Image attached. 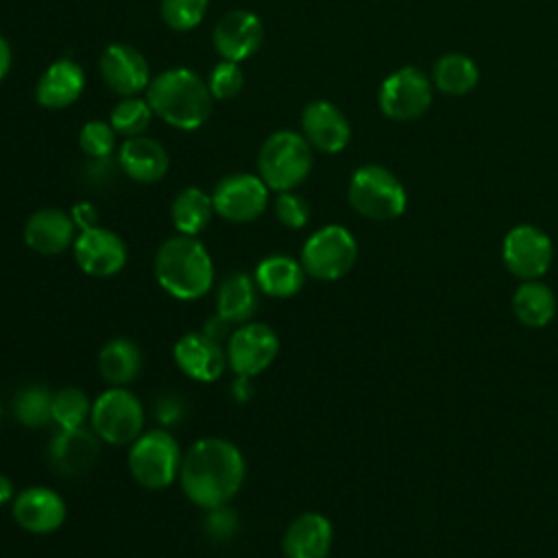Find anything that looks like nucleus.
<instances>
[{
	"instance_id": "obj_1",
	"label": "nucleus",
	"mask_w": 558,
	"mask_h": 558,
	"mask_svg": "<svg viewBox=\"0 0 558 558\" xmlns=\"http://www.w3.org/2000/svg\"><path fill=\"white\" fill-rule=\"evenodd\" d=\"M246 464L242 451L227 438L207 436L185 453L179 471L181 490L198 508L227 506L244 484Z\"/></svg>"
},
{
	"instance_id": "obj_2",
	"label": "nucleus",
	"mask_w": 558,
	"mask_h": 558,
	"mask_svg": "<svg viewBox=\"0 0 558 558\" xmlns=\"http://www.w3.org/2000/svg\"><path fill=\"white\" fill-rule=\"evenodd\" d=\"M146 100L166 124L179 131H194L207 122L214 96L194 70L170 68L150 78Z\"/></svg>"
},
{
	"instance_id": "obj_3",
	"label": "nucleus",
	"mask_w": 558,
	"mask_h": 558,
	"mask_svg": "<svg viewBox=\"0 0 558 558\" xmlns=\"http://www.w3.org/2000/svg\"><path fill=\"white\" fill-rule=\"evenodd\" d=\"M157 283L179 301H194L214 286V262L196 235H172L155 253Z\"/></svg>"
},
{
	"instance_id": "obj_4",
	"label": "nucleus",
	"mask_w": 558,
	"mask_h": 558,
	"mask_svg": "<svg viewBox=\"0 0 558 558\" xmlns=\"http://www.w3.org/2000/svg\"><path fill=\"white\" fill-rule=\"evenodd\" d=\"M312 163V146L296 131H275L264 140L257 155L259 179L275 192L299 187L307 179Z\"/></svg>"
},
{
	"instance_id": "obj_5",
	"label": "nucleus",
	"mask_w": 558,
	"mask_h": 558,
	"mask_svg": "<svg viewBox=\"0 0 558 558\" xmlns=\"http://www.w3.org/2000/svg\"><path fill=\"white\" fill-rule=\"evenodd\" d=\"M183 453L177 438L166 429L142 432L129 451V471L133 480L150 490H159L179 480Z\"/></svg>"
},
{
	"instance_id": "obj_6",
	"label": "nucleus",
	"mask_w": 558,
	"mask_h": 558,
	"mask_svg": "<svg viewBox=\"0 0 558 558\" xmlns=\"http://www.w3.org/2000/svg\"><path fill=\"white\" fill-rule=\"evenodd\" d=\"M351 207L371 220H392L405 211V190L384 166H362L349 181Z\"/></svg>"
},
{
	"instance_id": "obj_7",
	"label": "nucleus",
	"mask_w": 558,
	"mask_h": 558,
	"mask_svg": "<svg viewBox=\"0 0 558 558\" xmlns=\"http://www.w3.org/2000/svg\"><path fill=\"white\" fill-rule=\"evenodd\" d=\"M144 405L126 388H109L94 403L89 423L94 434L109 445H129L144 432Z\"/></svg>"
},
{
	"instance_id": "obj_8",
	"label": "nucleus",
	"mask_w": 558,
	"mask_h": 558,
	"mask_svg": "<svg viewBox=\"0 0 558 558\" xmlns=\"http://www.w3.org/2000/svg\"><path fill=\"white\" fill-rule=\"evenodd\" d=\"M357 259V244L351 231L340 225H327L314 231L301 251V266L305 275L333 281L344 277Z\"/></svg>"
},
{
	"instance_id": "obj_9",
	"label": "nucleus",
	"mask_w": 558,
	"mask_h": 558,
	"mask_svg": "<svg viewBox=\"0 0 558 558\" xmlns=\"http://www.w3.org/2000/svg\"><path fill=\"white\" fill-rule=\"evenodd\" d=\"M225 353L227 366L238 377L251 379L275 362L279 353L277 331L264 323H242L233 333H229Z\"/></svg>"
},
{
	"instance_id": "obj_10",
	"label": "nucleus",
	"mask_w": 558,
	"mask_h": 558,
	"mask_svg": "<svg viewBox=\"0 0 558 558\" xmlns=\"http://www.w3.org/2000/svg\"><path fill=\"white\" fill-rule=\"evenodd\" d=\"M214 211L229 222H251L268 207V185L248 172L227 174L214 185Z\"/></svg>"
},
{
	"instance_id": "obj_11",
	"label": "nucleus",
	"mask_w": 558,
	"mask_h": 558,
	"mask_svg": "<svg viewBox=\"0 0 558 558\" xmlns=\"http://www.w3.org/2000/svg\"><path fill=\"white\" fill-rule=\"evenodd\" d=\"M432 102V83L416 68H401L384 78L379 87V109L386 118L408 122L427 111Z\"/></svg>"
},
{
	"instance_id": "obj_12",
	"label": "nucleus",
	"mask_w": 558,
	"mask_h": 558,
	"mask_svg": "<svg viewBox=\"0 0 558 558\" xmlns=\"http://www.w3.org/2000/svg\"><path fill=\"white\" fill-rule=\"evenodd\" d=\"M72 251L78 268L85 275L98 279L118 275L124 268L129 255L124 240L105 227L81 231L72 244Z\"/></svg>"
},
{
	"instance_id": "obj_13",
	"label": "nucleus",
	"mask_w": 558,
	"mask_h": 558,
	"mask_svg": "<svg viewBox=\"0 0 558 558\" xmlns=\"http://www.w3.org/2000/svg\"><path fill=\"white\" fill-rule=\"evenodd\" d=\"M98 68L105 85L122 98L137 96L140 92L148 89V61L137 48L129 44H109L100 54Z\"/></svg>"
},
{
	"instance_id": "obj_14",
	"label": "nucleus",
	"mask_w": 558,
	"mask_h": 558,
	"mask_svg": "<svg viewBox=\"0 0 558 558\" xmlns=\"http://www.w3.org/2000/svg\"><path fill=\"white\" fill-rule=\"evenodd\" d=\"M264 39L262 20L246 9L227 11L214 26V48L227 61H244L255 54Z\"/></svg>"
},
{
	"instance_id": "obj_15",
	"label": "nucleus",
	"mask_w": 558,
	"mask_h": 558,
	"mask_svg": "<svg viewBox=\"0 0 558 558\" xmlns=\"http://www.w3.org/2000/svg\"><path fill=\"white\" fill-rule=\"evenodd\" d=\"M504 262L512 275L536 279L551 264V242L541 229L519 225L504 240Z\"/></svg>"
},
{
	"instance_id": "obj_16",
	"label": "nucleus",
	"mask_w": 558,
	"mask_h": 558,
	"mask_svg": "<svg viewBox=\"0 0 558 558\" xmlns=\"http://www.w3.org/2000/svg\"><path fill=\"white\" fill-rule=\"evenodd\" d=\"M15 523L31 534H50L65 521V501L48 486H31L13 497Z\"/></svg>"
},
{
	"instance_id": "obj_17",
	"label": "nucleus",
	"mask_w": 558,
	"mask_h": 558,
	"mask_svg": "<svg viewBox=\"0 0 558 558\" xmlns=\"http://www.w3.org/2000/svg\"><path fill=\"white\" fill-rule=\"evenodd\" d=\"M177 366L194 381H216L227 368V353L218 340L205 331H192L177 340L172 349Z\"/></svg>"
},
{
	"instance_id": "obj_18",
	"label": "nucleus",
	"mask_w": 558,
	"mask_h": 558,
	"mask_svg": "<svg viewBox=\"0 0 558 558\" xmlns=\"http://www.w3.org/2000/svg\"><path fill=\"white\" fill-rule=\"evenodd\" d=\"M301 131L307 144L320 153H340L351 140L344 113L329 100H314L303 109Z\"/></svg>"
},
{
	"instance_id": "obj_19",
	"label": "nucleus",
	"mask_w": 558,
	"mask_h": 558,
	"mask_svg": "<svg viewBox=\"0 0 558 558\" xmlns=\"http://www.w3.org/2000/svg\"><path fill=\"white\" fill-rule=\"evenodd\" d=\"M76 240V225L70 214L57 207H44L31 214L24 225V242L39 255H59Z\"/></svg>"
},
{
	"instance_id": "obj_20",
	"label": "nucleus",
	"mask_w": 558,
	"mask_h": 558,
	"mask_svg": "<svg viewBox=\"0 0 558 558\" xmlns=\"http://www.w3.org/2000/svg\"><path fill=\"white\" fill-rule=\"evenodd\" d=\"M333 530L327 517L318 512L299 514L286 530L281 549L286 558H327Z\"/></svg>"
},
{
	"instance_id": "obj_21",
	"label": "nucleus",
	"mask_w": 558,
	"mask_h": 558,
	"mask_svg": "<svg viewBox=\"0 0 558 558\" xmlns=\"http://www.w3.org/2000/svg\"><path fill=\"white\" fill-rule=\"evenodd\" d=\"M85 87V72L72 59H57L46 68L35 85V100L44 109L70 107Z\"/></svg>"
},
{
	"instance_id": "obj_22",
	"label": "nucleus",
	"mask_w": 558,
	"mask_h": 558,
	"mask_svg": "<svg viewBox=\"0 0 558 558\" xmlns=\"http://www.w3.org/2000/svg\"><path fill=\"white\" fill-rule=\"evenodd\" d=\"M50 464L61 475H81L98 458V436L83 427L59 429L48 447Z\"/></svg>"
},
{
	"instance_id": "obj_23",
	"label": "nucleus",
	"mask_w": 558,
	"mask_h": 558,
	"mask_svg": "<svg viewBox=\"0 0 558 558\" xmlns=\"http://www.w3.org/2000/svg\"><path fill=\"white\" fill-rule=\"evenodd\" d=\"M118 163L126 177L137 183H155L163 179L170 166L166 148L146 135L126 137L118 153Z\"/></svg>"
},
{
	"instance_id": "obj_24",
	"label": "nucleus",
	"mask_w": 558,
	"mask_h": 558,
	"mask_svg": "<svg viewBox=\"0 0 558 558\" xmlns=\"http://www.w3.org/2000/svg\"><path fill=\"white\" fill-rule=\"evenodd\" d=\"M253 279L259 292L275 299H288L303 288L305 270L301 262L288 255H268L257 264Z\"/></svg>"
},
{
	"instance_id": "obj_25",
	"label": "nucleus",
	"mask_w": 558,
	"mask_h": 558,
	"mask_svg": "<svg viewBox=\"0 0 558 558\" xmlns=\"http://www.w3.org/2000/svg\"><path fill=\"white\" fill-rule=\"evenodd\" d=\"M257 283L246 272L222 279L216 294V314L227 323H248L257 310Z\"/></svg>"
},
{
	"instance_id": "obj_26",
	"label": "nucleus",
	"mask_w": 558,
	"mask_h": 558,
	"mask_svg": "<svg viewBox=\"0 0 558 558\" xmlns=\"http://www.w3.org/2000/svg\"><path fill=\"white\" fill-rule=\"evenodd\" d=\"M98 371L113 388H124L142 373V351L129 338H113L105 342L98 353Z\"/></svg>"
},
{
	"instance_id": "obj_27",
	"label": "nucleus",
	"mask_w": 558,
	"mask_h": 558,
	"mask_svg": "<svg viewBox=\"0 0 558 558\" xmlns=\"http://www.w3.org/2000/svg\"><path fill=\"white\" fill-rule=\"evenodd\" d=\"M211 194L203 192L201 187H185L181 190L170 207L172 225L183 235H198L214 216Z\"/></svg>"
},
{
	"instance_id": "obj_28",
	"label": "nucleus",
	"mask_w": 558,
	"mask_h": 558,
	"mask_svg": "<svg viewBox=\"0 0 558 558\" xmlns=\"http://www.w3.org/2000/svg\"><path fill=\"white\" fill-rule=\"evenodd\" d=\"M432 76H434V85L442 94L462 96V94H469L477 85L480 72H477V65L469 57L449 52V54H442L434 63Z\"/></svg>"
},
{
	"instance_id": "obj_29",
	"label": "nucleus",
	"mask_w": 558,
	"mask_h": 558,
	"mask_svg": "<svg viewBox=\"0 0 558 558\" xmlns=\"http://www.w3.org/2000/svg\"><path fill=\"white\" fill-rule=\"evenodd\" d=\"M517 318L527 327H543L556 314V296L554 292L538 281L523 283L512 299Z\"/></svg>"
},
{
	"instance_id": "obj_30",
	"label": "nucleus",
	"mask_w": 558,
	"mask_h": 558,
	"mask_svg": "<svg viewBox=\"0 0 558 558\" xmlns=\"http://www.w3.org/2000/svg\"><path fill=\"white\" fill-rule=\"evenodd\" d=\"M13 414L24 427H44L52 421V395L44 386H26L13 399Z\"/></svg>"
},
{
	"instance_id": "obj_31",
	"label": "nucleus",
	"mask_w": 558,
	"mask_h": 558,
	"mask_svg": "<svg viewBox=\"0 0 558 558\" xmlns=\"http://www.w3.org/2000/svg\"><path fill=\"white\" fill-rule=\"evenodd\" d=\"M153 120V109L148 100L137 98V96H126L122 98L109 116V122L113 131L122 137H137L142 135Z\"/></svg>"
},
{
	"instance_id": "obj_32",
	"label": "nucleus",
	"mask_w": 558,
	"mask_h": 558,
	"mask_svg": "<svg viewBox=\"0 0 558 558\" xmlns=\"http://www.w3.org/2000/svg\"><path fill=\"white\" fill-rule=\"evenodd\" d=\"M92 414V403L81 388L68 386L52 395V421L61 429L83 427Z\"/></svg>"
},
{
	"instance_id": "obj_33",
	"label": "nucleus",
	"mask_w": 558,
	"mask_h": 558,
	"mask_svg": "<svg viewBox=\"0 0 558 558\" xmlns=\"http://www.w3.org/2000/svg\"><path fill=\"white\" fill-rule=\"evenodd\" d=\"M209 0H161L159 11L166 26L172 31H192L207 13Z\"/></svg>"
},
{
	"instance_id": "obj_34",
	"label": "nucleus",
	"mask_w": 558,
	"mask_h": 558,
	"mask_svg": "<svg viewBox=\"0 0 558 558\" xmlns=\"http://www.w3.org/2000/svg\"><path fill=\"white\" fill-rule=\"evenodd\" d=\"M116 131L111 126V122L105 120H89L83 124L81 133H78V146L87 157H109L116 148Z\"/></svg>"
},
{
	"instance_id": "obj_35",
	"label": "nucleus",
	"mask_w": 558,
	"mask_h": 558,
	"mask_svg": "<svg viewBox=\"0 0 558 558\" xmlns=\"http://www.w3.org/2000/svg\"><path fill=\"white\" fill-rule=\"evenodd\" d=\"M207 87H209V94L216 100H229V98H233L242 92L244 74H242V70L235 61L222 59L220 63H216L211 68L209 78H207Z\"/></svg>"
},
{
	"instance_id": "obj_36",
	"label": "nucleus",
	"mask_w": 558,
	"mask_h": 558,
	"mask_svg": "<svg viewBox=\"0 0 558 558\" xmlns=\"http://www.w3.org/2000/svg\"><path fill=\"white\" fill-rule=\"evenodd\" d=\"M275 216L288 229H301L310 220V205L303 196L290 192H277Z\"/></svg>"
},
{
	"instance_id": "obj_37",
	"label": "nucleus",
	"mask_w": 558,
	"mask_h": 558,
	"mask_svg": "<svg viewBox=\"0 0 558 558\" xmlns=\"http://www.w3.org/2000/svg\"><path fill=\"white\" fill-rule=\"evenodd\" d=\"M238 527V519L235 512L229 510L227 506L220 508H211L207 519H205V532L214 538V541H225L229 538Z\"/></svg>"
},
{
	"instance_id": "obj_38",
	"label": "nucleus",
	"mask_w": 558,
	"mask_h": 558,
	"mask_svg": "<svg viewBox=\"0 0 558 558\" xmlns=\"http://www.w3.org/2000/svg\"><path fill=\"white\" fill-rule=\"evenodd\" d=\"M72 220L76 225L78 231H85V229H92V227H98V211L92 203L83 201V203H76L72 207Z\"/></svg>"
},
{
	"instance_id": "obj_39",
	"label": "nucleus",
	"mask_w": 558,
	"mask_h": 558,
	"mask_svg": "<svg viewBox=\"0 0 558 558\" xmlns=\"http://www.w3.org/2000/svg\"><path fill=\"white\" fill-rule=\"evenodd\" d=\"M179 416H181V405H179L174 399L163 397V399L157 403V418H159L161 423H172V421H177Z\"/></svg>"
},
{
	"instance_id": "obj_40",
	"label": "nucleus",
	"mask_w": 558,
	"mask_h": 558,
	"mask_svg": "<svg viewBox=\"0 0 558 558\" xmlns=\"http://www.w3.org/2000/svg\"><path fill=\"white\" fill-rule=\"evenodd\" d=\"M11 68V46L9 41L0 35V81L9 74Z\"/></svg>"
},
{
	"instance_id": "obj_41",
	"label": "nucleus",
	"mask_w": 558,
	"mask_h": 558,
	"mask_svg": "<svg viewBox=\"0 0 558 558\" xmlns=\"http://www.w3.org/2000/svg\"><path fill=\"white\" fill-rule=\"evenodd\" d=\"M9 501H13V484L4 473H0V508Z\"/></svg>"
}]
</instances>
